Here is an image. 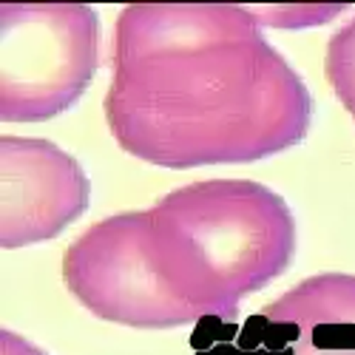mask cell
I'll return each instance as SVG.
<instances>
[{
  "label": "cell",
  "instance_id": "1",
  "mask_svg": "<svg viewBox=\"0 0 355 355\" xmlns=\"http://www.w3.org/2000/svg\"><path fill=\"white\" fill-rule=\"evenodd\" d=\"M105 123L131 157L159 168L242 165L295 148L310 92L230 3H137L114 26Z\"/></svg>",
  "mask_w": 355,
  "mask_h": 355
},
{
  "label": "cell",
  "instance_id": "2",
  "mask_svg": "<svg viewBox=\"0 0 355 355\" xmlns=\"http://www.w3.org/2000/svg\"><path fill=\"white\" fill-rule=\"evenodd\" d=\"M142 216L157 270L193 324L236 318L242 299L276 282L295 256L287 202L250 180L182 185Z\"/></svg>",
  "mask_w": 355,
  "mask_h": 355
},
{
  "label": "cell",
  "instance_id": "3",
  "mask_svg": "<svg viewBox=\"0 0 355 355\" xmlns=\"http://www.w3.org/2000/svg\"><path fill=\"white\" fill-rule=\"evenodd\" d=\"M100 17L85 3L0 6V120L43 123L69 111L100 66Z\"/></svg>",
  "mask_w": 355,
  "mask_h": 355
},
{
  "label": "cell",
  "instance_id": "4",
  "mask_svg": "<svg viewBox=\"0 0 355 355\" xmlns=\"http://www.w3.org/2000/svg\"><path fill=\"white\" fill-rule=\"evenodd\" d=\"M63 282L103 321L131 330H176L193 318L165 287L145 239L142 211L92 225L63 256Z\"/></svg>",
  "mask_w": 355,
  "mask_h": 355
},
{
  "label": "cell",
  "instance_id": "5",
  "mask_svg": "<svg viewBox=\"0 0 355 355\" xmlns=\"http://www.w3.org/2000/svg\"><path fill=\"white\" fill-rule=\"evenodd\" d=\"M193 355H355V276L318 273L245 321L202 318Z\"/></svg>",
  "mask_w": 355,
  "mask_h": 355
},
{
  "label": "cell",
  "instance_id": "6",
  "mask_svg": "<svg viewBox=\"0 0 355 355\" xmlns=\"http://www.w3.org/2000/svg\"><path fill=\"white\" fill-rule=\"evenodd\" d=\"M0 173V245L6 250L40 245L60 236L85 214L92 199V182L83 165L49 139L3 137Z\"/></svg>",
  "mask_w": 355,
  "mask_h": 355
},
{
  "label": "cell",
  "instance_id": "7",
  "mask_svg": "<svg viewBox=\"0 0 355 355\" xmlns=\"http://www.w3.org/2000/svg\"><path fill=\"white\" fill-rule=\"evenodd\" d=\"M327 77L336 97L355 120V17L327 43Z\"/></svg>",
  "mask_w": 355,
  "mask_h": 355
},
{
  "label": "cell",
  "instance_id": "8",
  "mask_svg": "<svg viewBox=\"0 0 355 355\" xmlns=\"http://www.w3.org/2000/svg\"><path fill=\"white\" fill-rule=\"evenodd\" d=\"M261 26H313L330 20L344 6H279V9H253Z\"/></svg>",
  "mask_w": 355,
  "mask_h": 355
},
{
  "label": "cell",
  "instance_id": "9",
  "mask_svg": "<svg viewBox=\"0 0 355 355\" xmlns=\"http://www.w3.org/2000/svg\"><path fill=\"white\" fill-rule=\"evenodd\" d=\"M0 355H46V352L32 341H26L23 336H17L15 330L3 327V333H0Z\"/></svg>",
  "mask_w": 355,
  "mask_h": 355
}]
</instances>
